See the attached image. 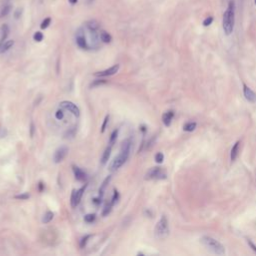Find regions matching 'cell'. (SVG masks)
Returning <instances> with one entry per match:
<instances>
[{
	"mask_svg": "<svg viewBox=\"0 0 256 256\" xmlns=\"http://www.w3.org/2000/svg\"><path fill=\"white\" fill-rule=\"evenodd\" d=\"M235 22V3L233 0L229 1L227 9L223 14L222 26L226 35H230L233 32Z\"/></svg>",
	"mask_w": 256,
	"mask_h": 256,
	"instance_id": "cell-1",
	"label": "cell"
},
{
	"mask_svg": "<svg viewBox=\"0 0 256 256\" xmlns=\"http://www.w3.org/2000/svg\"><path fill=\"white\" fill-rule=\"evenodd\" d=\"M130 148H131V144H130L129 140H126L122 143L121 150H120L119 155L116 156L115 158L112 160V162L110 163V166H109L110 171L113 172V171L118 170V169L120 168L125 162H126V160L128 159V157H129Z\"/></svg>",
	"mask_w": 256,
	"mask_h": 256,
	"instance_id": "cell-2",
	"label": "cell"
},
{
	"mask_svg": "<svg viewBox=\"0 0 256 256\" xmlns=\"http://www.w3.org/2000/svg\"><path fill=\"white\" fill-rule=\"evenodd\" d=\"M200 242L202 243L205 248L208 249L214 254L223 255L225 253V248L218 240L214 239L213 237L210 236H203L200 239Z\"/></svg>",
	"mask_w": 256,
	"mask_h": 256,
	"instance_id": "cell-3",
	"label": "cell"
},
{
	"mask_svg": "<svg viewBox=\"0 0 256 256\" xmlns=\"http://www.w3.org/2000/svg\"><path fill=\"white\" fill-rule=\"evenodd\" d=\"M155 236L158 239H165L169 234V225L167 218L163 215L155 226Z\"/></svg>",
	"mask_w": 256,
	"mask_h": 256,
	"instance_id": "cell-4",
	"label": "cell"
},
{
	"mask_svg": "<svg viewBox=\"0 0 256 256\" xmlns=\"http://www.w3.org/2000/svg\"><path fill=\"white\" fill-rule=\"evenodd\" d=\"M166 178V172L160 167H152L147 171L145 175V179L151 180V179H165Z\"/></svg>",
	"mask_w": 256,
	"mask_h": 256,
	"instance_id": "cell-5",
	"label": "cell"
},
{
	"mask_svg": "<svg viewBox=\"0 0 256 256\" xmlns=\"http://www.w3.org/2000/svg\"><path fill=\"white\" fill-rule=\"evenodd\" d=\"M84 190H85V186L81 187V188L78 189V190H73L72 191L70 202H71V206H72L73 208L76 207L77 205L80 203V200H81V198H82V195H83Z\"/></svg>",
	"mask_w": 256,
	"mask_h": 256,
	"instance_id": "cell-6",
	"label": "cell"
},
{
	"mask_svg": "<svg viewBox=\"0 0 256 256\" xmlns=\"http://www.w3.org/2000/svg\"><path fill=\"white\" fill-rule=\"evenodd\" d=\"M60 106L63 109L69 110V111L72 113L73 115H75L76 117H78V116L80 115L79 108L76 106V104H74L73 102H71V101H62V102L60 103Z\"/></svg>",
	"mask_w": 256,
	"mask_h": 256,
	"instance_id": "cell-7",
	"label": "cell"
},
{
	"mask_svg": "<svg viewBox=\"0 0 256 256\" xmlns=\"http://www.w3.org/2000/svg\"><path fill=\"white\" fill-rule=\"evenodd\" d=\"M76 43L80 48L82 49H88V44H87V40L85 38V34L81 28L77 31L76 33Z\"/></svg>",
	"mask_w": 256,
	"mask_h": 256,
	"instance_id": "cell-8",
	"label": "cell"
},
{
	"mask_svg": "<svg viewBox=\"0 0 256 256\" xmlns=\"http://www.w3.org/2000/svg\"><path fill=\"white\" fill-rule=\"evenodd\" d=\"M67 153H68V148L66 146L59 147L58 149L55 151V153H54V157H53L54 162L55 163H60L62 160H63L65 157H66Z\"/></svg>",
	"mask_w": 256,
	"mask_h": 256,
	"instance_id": "cell-9",
	"label": "cell"
},
{
	"mask_svg": "<svg viewBox=\"0 0 256 256\" xmlns=\"http://www.w3.org/2000/svg\"><path fill=\"white\" fill-rule=\"evenodd\" d=\"M243 93H244V97H245V99L247 101H249L251 103L256 102V93L246 84H243Z\"/></svg>",
	"mask_w": 256,
	"mask_h": 256,
	"instance_id": "cell-10",
	"label": "cell"
},
{
	"mask_svg": "<svg viewBox=\"0 0 256 256\" xmlns=\"http://www.w3.org/2000/svg\"><path fill=\"white\" fill-rule=\"evenodd\" d=\"M118 70H119V65L116 64V65H114V66L108 68V69H105L103 71H99V72L95 73V76H98V77L111 76V75H114L115 73H117Z\"/></svg>",
	"mask_w": 256,
	"mask_h": 256,
	"instance_id": "cell-11",
	"label": "cell"
},
{
	"mask_svg": "<svg viewBox=\"0 0 256 256\" xmlns=\"http://www.w3.org/2000/svg\"><path fill=\"white\" fill-rule=\"evenodd\" d=\"M0 35H1V37H0V45H2L5 42V40L7 39L8 35H9V26L7 24H2L1 28H0Z\"/></svg>",
	"mask_w": 256,
	"mask_h": 256,
	"instance_id": "cell-12",
	"label": "cell"
},
{
	"mask_svg": "<svg viewBox=\"0 0 256 256\" xmlns=\"http://www.w3.org/2000/svg\"><path fill=\"white\" fill-rule=\"evenodd\" d=\"M173 116H174V113L173 111L169 110V111L165 112L164 114L162 115V122L165 126H170L171 122H172V119H173Z\"/></svg>",
	"mask_w": 256,
	"mask_h": 256,
	"instance_id": "cell-13",
	"label": "cell"
},
{
	"mask_svg": "<svg viewBox=\"0 0 256 256\" xmlns=\"http://www.w3.org/2000/svg\"><path fill=\"white\" fill-rule=\"evenodd\" d=\"M72 169H73V173H74V176H75L76 180L83 181L86 178V174L79 167H77V166H73Z\"/></svg>",
	"mask_w": 256,
	"mask_h": 256,
	"instance_id": "cell-14",
	"label": "cell"
},
{
	"mask_svg": "<svg viewBox=\"0 0 256 256\" xmlns=\"http://www.w3.org/2000/svg\"><path fill=\"white\" fill-rule=\"evenodd\" d=\"M239 145H240V141H237L236 143L233 145V147H232L231 153H230L231 161H235L238 157V154H239Z\"/></svg>",
	"mask_w": 256,
	"mask_h": 256,
	"instance_id": "cell-15",
	"label": "cell"
},
{
	"mask_svg": "<svg viewBox=\"0 0 256 256\" xmlns=\"http://www.w3.org/2000/svg\"><path fill=\"white\" fill-rule=\"evenodd\" d=\"M86 27L89 31H97L99 29V23L96 20H89L86 22Z\"/></svg>",
	"mask_w": 256,
	"mask_h": 256,
	"instance_id": "cell-16",
	"label": "cell"
},
{
	"mask_svg": "<svg viewBox=\"0 0 256 256\" xmlns=\"http://www.w3.org/2000/svg\"><path fill=\"white\" fill-rule=\"evenodd\" d=\"M14 44V41L13 40H8V41H5V42L0 45V53H4L6 52L7 50H9L11 47L13 46Z\"/></svg>",
	"mask_w": 256,
	"mask_h": 256,
	"instance_id": "cell-17",
	"label": "cell"
},
{
	"mask_svg": "<svg viewBox=\"0 0 256 256\" xmlns=\"http://www.w3.org/2000/svg\"><path fill=\"white\" fill-rule=\"evenodd\" d=\"M99 36H100V40L102 41L103 43H110V42H111V40H112L111 35H110L108 32H106V31H101L100 34H99Z\"/></svg>",
	"mask_w": 256,
	"mask_h": 256,
	"instance_id": "cell-18",
	"label": "cell"
},
{
	"mask_svg": "<svg viewBox=\"0 0 256 256\" xmlns=\"http://www.w3.org/2000/svg\"><path fill=\"white\" fill-rule=\"evenodd\" d=\"M110 154H111V146H109V147H107V148H106L105 151H104V152H103L102 157H101V163H102L103 165H104V164H106L107 161H108V160H109Z\"/></svg>",
	"mask_w": 256,
	"mask_h": 256,
	"instance_id": "cell-19",
	"label": "cell"
},
{
	"mask_svg": "<svg viewBox=\"0 0 256 256\" xmlns=\"http://www.w3.org/2000/svg\"><path fill=\"white\" fill-rule=\"evenodd\" d=\"M11 9H12V5H11V4L4 5V6L2 7L1 11H0V18H2V17L7 16L8 14H9L10 11H11Z\"/></svg>",
	"mask_w": 256,
	"mask_h": 256,
	"instance_id": "cell-20",
	"label": "cell"
},
{
	"mask_svg": "<svg viewBox=\"0 0 256 256\" xmlns=\"http://www.w3.org/2000/svg\"><path fill=\"white\" fill-rule=\"evenodd\" d=\"M110 179H111V177H110V176H108V177H107L106 179L103 181L102 185H101V187L99 188V198H100V199H102V197H103V194H104V190H105L106 186H107V184L109 183Z\"/></svg>",
	"mask_w": 256,
	"mask_h": 256,
	"instance_id": "cell-21",
	"label": "cell"
},
{
	"mask_svg": "<svg viewBox=\"0 0 256 256\" xmlns=\"http://www.w3.org/2000/svg\"><path fill=\"white\" fill-rule=\"evenodd\" d=\"M196 125L197 124H196L195 122H187L186 124H184L183 130L186 132H191V131H193V130H195Z\"/></svg>",
	"mask_w": 256,
	"mask_h": 256,
	"instance_id": "cell-22",
	"label": "cell"
},
{
	"mask_svg": "<svg viewBox=\"0 0 256 256\" xmlns=\"http://www.w3.org/2000/svg\"><path fill=\"white\" fill-rule=\"evenodd\" d=\"M53 217H54V213L51 212V211H48V212H46L45 214H44L42 222L43 223H49L53 219Z\"/></svg>",
	"mask_w": 256,
	"mask_h": 256,
	"instance_id": "cell-23",
	"label": "cell"
},
{
	"mask_svg": "<svg viewBox=\"0 0 256 256\" xmlns=\"http://www.w3.org/2000/svg\"><path fill=\"white\" fill-rule=\"evenodd\" d=\"M117 136H118V129H116V130H114V131L111 133V136H110V139H109V144H110V146H112V145L116 142Z\"/></svg>",
	"mask_w": 256,
	"mask_h": 256,
	"instance_id": "cell-24",
	"label": "cell"
},
{
	"mask_svg": "<svg viewBox=\"0 0 256 256\" xmlns=\"http://www.w3.org/2000/svg\"><path fill=\"white\" fill-rule=\"evenodd\" d=\"M105 83H106V80H104V79H96V80H94V81L90 84V87H91V88H94V87H97V86H100V85L105 84Z\"/></svg>",
	"mask_w": 256,
	"mask_h": 256,
	"instance_id": "cell-25",
	"label": "cell"
},
{
	"mask_svg": "<svg viewBox=\"0 0 256 256\" xmlns=\"http://www.w3.org/2000/svg\"><path fill=\"white\" fill-rule=\"evenodd\" d=\"M50 23H51V18H50V17H46V18H44L43 21L41 22L40 28H41V29H46V28H48V26L50 25Z\"/></svg>",
	"mask_w": 256,
	"mask_h": 256,
	"instance_id": "cell-26",
	"label": "cell"
},
{
	"mask_svg": "<svg viewBox=\"0 0 256 256\" xmlns=\"http://www.w3.org/2000/svg\"><path fill=\"white\" fill-rule=\"evenodd\" d=\"M43 38H44V35L42 34V32H40V31L35 32L33 35V39L36 41V42H41V41L43 40Z\"/></svg>",
	"mask_w": 256,
	"mask_h": 256,
	"instance_id": "cell-27",
	"label": "cell"
},
{
	"mask_svg": "<svg viewBox=\"0 0 256 256\" xmlns=\"http://www.w3.org/2000/svg\"><path fill=\"white\" fill-rule=\"evenodd\" d=\"M84 220L87 223H92L95 220V214H87L84 216Z\"/></svg>",
	"mask_w": 256,
	"mask_h": 256,
	"instance_id": "cell-28",
	"label": "cell"
},
{
	"mask_svg": "<svg viewBox=\"0 0 256 256\" xmlns=\"http://www.w3.org/2000/svg\"><path fill=\"white\" fill-rule=\"evenodd\" d=\"M118 199H119V193H118V191L117 190H114V193H113V196H112V199H111V204L112 205H114L116 202L118 201Z\"/></svg>",
	"mask_w": 256,
	"mask_h": 256,
	"instance_id": "cell-29",
	"label": "cell"
},
{
	"mask_svg": "<svg viewBox=\"0 0 256 256\" xmlns=\"http://www.w3.org/2000/svg\"><path fill=\"white\" fill-rule=\"evenodd\" d=\"M90 237H91V235H86V236H84L82 238L81 241H80V247H81V248L85 247L86 243H87V241L90 239Z\"/></svg>",
	"mask_w": 256,
	"mask_h": 256,
	"instance_id": "cell-30",
	"label": "cell"
},
{
	"mask_svg": "<svg viewBox=\"0 0 256 256\" xmlns=\"http://www.w3.org/2000/svg\"><path fill=\"white\" fill-rule=\"evenodd\" d=\"M163 160H164V155H163V153L161 152H158L155 155V161L157 163H162Z\"/></svg>",
	"mask_w": 256,
	"mask_h": 256,
	"instance_id": "cell-31",
	"label": "cell"
},
{
	"mask_svg": "<svg viewBox=\"0 0 256 256\" xmlns=\"http://www.w3.org/2000/svg\"><path fill=\"white\" fill-rule=\"evenodd\" d=\"M113 206V205L110 203V204H107L105 207H104V210H103V212H102V215L103 216H106L107 214H109L110 213V211H111V207Z\"/></svg>",
	"mask_w": 256,
	"mask_h": 256,
	"instance_id": "cell-32",
	"label": "cell"
},
{
	"mask_svg": "<svg viewBox=\"0 0 256 256\" xmlns=\"http://www.w3.org/2000/svg\"><path fill=\"white\" fill-rule=\"evenodd\" d=\"M22 11H23V9L22 8H17V9L15 10V12H14V18L15 19H19L20 18V16L22 15Z\"/></svg>",
	"mask_w": 256,
	"mask_h": 256,
	"instance_id": "cell-33",
	"label": "cell"
},
{
	"mask_svg": "<svg viewBox=\"0 0 256 256\" xmlns=\"http://www.w3.org/2000/svg\"><path fill=\"white\" fill-rule=\"evenodd\" d=\"M108 120H109V115H106V117L104 118V121H103V124H102V127H101V132H104L105 131V128H106V125L108 123Z\"/></svg>",
	"mask_w": 256,
	"mask_h": 256,
	"instance_id": "cell-34",
	"label": "cell"
},
{
	"mask_svg": "<svg viewBox=\"0 0 256 256\" xmlns=\"http://www.w3.org/2000/svg\"><path fill=\"white\" fill-rule=\"evenodd\" d=\"M15 198L17 199H21V200H26V199L29 198V194L28 193H23V194H20V195H16Z\"/></svg>",
	"mask_w": 256,
	"mask_h": 256,
	"instance_id": "cell-35",
	"label": "cell"
},
{
	"mask_svg": "<svg viewBox=\"0 0 256 256\" xmlns=\"http://www.w3.org/2000/svg\"><path fill=\"white\" fill-rule=\"evenodd\" d=\"M63 116H64V114H63V111H62V110H57V111H56L55 117L57 118L58 120H61V119L63 118Z\"/></svg>",
	"mask_w": 256,
	"mask_h": 256,
	"instance_id": "cell-36",
	"label": "cell"
},
{
	"mask_svg": "<svg viewBox=\"0 0 256 256\" xmlns=\"http://www.w3.org/2000/svg\"><path fill=\"white\" fill-rule=\"evenodd\" d=\"M212 21H213V18L212 17H208V18H206L203 21V25L204 26H209L211 23H212Z\"/></svg>",
	"mask_w": 256,
	"mask_h": 256,
	"instance_id": "cell-37",
	"label": "cell"
},
{
	"mask_svg": "<svg viewBox=\"0 0 256 256\" xmlns=\"http://www.w3.org/2000/svg\"><path fill=\"white\" fill-rule=\"evenodd\" d=\"M34 133H35V125L33 122L30 123V137L32 138L34 136Z\"/></svg>",
	"mask_w": 256,
	"mask_h": 256,
	"instance_id": "cell-38",
	"label": "cell"
},
{
	"mask_svg": "<svg viewBox=\"0 0 256 256\" xmlns=\"http://www.w3.org/2000/svg\"><path fill=\"white\" fill-rule=\"evenodd\" d=\"M248 244H249V246L251 247V249L253 250V251L256 252V245H255V244L253 243L252 241H250V240H248Z\"/></svg>",
	"mask_w": 256,
	"mask_h": 256,
	"instance_id": "cell-39",
	"label": "cell"
},
{
	"mask_svg": "<svg viewBox=\"0 0 256 256\" xmlns=\"http://www.w3.org/2000/svg\"><path fill=\"white\" fill-rule=\"evenodd\" d=\"M68 1H69L70 4H76L78 2V0H68Z\"/></svg>",
	"mask_w": 256,
	"mask_h": 256,
	"instance_id": "cell-40",
	"label": "cell"
},
{
	"mask_svg": "<svg viewBox=\"0 0 256 256\" xmlns=\"http://www.w3.org/2000/svg\"><path fill=\"white\" fill-rule=\"evenodd\" d=\"M38 186H39V191H42V190H43V183L39 182V185H38Z\"/></svg>",
	"mask_w": 256,
	"mask_h": 256,
	"instance_id": "cell-41",
	"label": "cell"
},
{
	"mask_svg": "<svg viewBox=\"0 0 256 256\" xmlns=\"http://www.w3.org/2000/svg\"><path fill=\"white\" fill-rule=\"evenodd\" d=\"M92 1H93V0H87V2H88V3H91Z\"/></svg>",
	"mask_w": 256,
	"mask_h": 256,
	"instance_id": "cell-42",
	"label": "cell"
},
{
	"mask_svg": "<svg viewBox=\"0 0 256 256\" xmlns=\"http://www.w3.org/2000/svg\"><path fill=\"white\" fill-rule=\"evenodd\" d=\"M255 3H256V0H255Z\"/></svg>",
	"mask_w": 256,
	"mask_h": 256,
	"instance_id": "cell-43",
	"label": "cell"
}]
</instances>
